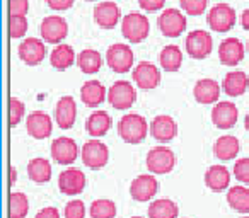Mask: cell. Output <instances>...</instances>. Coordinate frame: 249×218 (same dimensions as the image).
Listing matches in <instances>:
<instances>
[{
  "label": "cell",
  "mask_w": 249,
  "mask_h": 218,
  "mask_svg": "<svg viewBox=\"0 0 249 218\" xmlns=\"http://www.w3.org/2000/svg\"><path fill=\"white\" fill-rule=\"evenodd\" d=\"M77 65L84 73L90 75V73L99 72L101 65H103V58H101L99 51H96V50H84L77 56Z\"/></svg>",
  "instance_id": "d6a6232c"
},
{
  "label": "cell",
  "mask_w": 249,
  "mask_h": 218,
  "mask_svg": "<svg viewBox=\"0 0 249 218\" xmlns=\"http://www.w3.org/2000/svg\"><path fill=\"white\" fill-rule=\"evenodd\" d=\"M113 126V119L106 111H94L92 115L87 118L86 130L90 136H103Z\"/></svg>",
  "instance_id": "484cf974"
},
{
  "label": "cell",
  "mask_w": 249,
  "mask_h": 218,
  "mask_svg": "<svg viewBox=\"0 0 249 218\" xmlns=\"http://www.w3.org/2000/svg\"><path fill=\"white\" fill-rule=\"evenodd\" d=\"M147 133H149L147 119L140 115H135V113L124 115L118 123V135L121 136L123 142L130 143V145L142 143L145 140Z\"/></svg>",
  "instance_id": "6da1fadb"
},
{
  "label": "cell",
  "mask_w": 249,
  "mask_h": 218,
  "mask_svg": "<svg viewBox=\"0 0 249 218\" xmlns=\"http://www.w3.org/2000/svg\"><path fill=\"white\" fill-rule=\"evenodd\" d=\"M222 89L227 96L237 97L242 96L246 90L249 89V77L246 75L241 70H235V72H229L224 77V82H222Z\"/></svg>",
  "instance_id": "d4e9b609"
},
{
  "label": "cell",
  "mask_w": 249,
  "mask_h": 218,
  "mask_svg": "<svg viewBox=\"0 0 249 218\" xmlns=\"http://www.w3.org/2000/svg\"><path fill=\"white\" fill-rule=\"evenodd\" d=\"M186 51L191 58L195 60H205L208 55L212 53V48H213V39L203 29H196V31H191L190 34L186 36Z\"/></svg>",
  "instance_id": "8992f818"
},
{
  "label": "cell",
  "mask_w": 249,
  "mask_h": 218,
  "mask_svg": "<svg viewBox=\"0 0 249 218\" xmlns=\"http://www.w3.org/2000/svg\"><path fill=\"white\" fill-rule=\"evenodd\" d=\"M227 203L237 213H249V189L246 186H232L227 191Z\"/></svg>",
  "instance_id": "f546056e"
},
{
  "label": "cell",
  "mask_w": 249,
  "mask_h": 218,
  "mask_svg": "<svg viewBox=\"0 0 249 218\" xmlns=\"http://www.w3.org/2000/svg\"><path fill=\"white\" fill-rule=\"evenodd\" d=\"M46 4L53 11H67L73 5V0H46Z\"/></svg>",
  "instance_id": "7bdbcfd3"
},
{
  "label": "cell",
  "mask_w": 249,
  "mask_h": 218,
  "mask_svg": "<svg viewBox=\"0 0 249 218\" xmlns=\"http://www.w3.org/2000/svg\"><path fill=\"white\" fill-rule=\"evenodd\" d=\"M241 218H249V217H241Z\"/></svg>",
  "instance_id": "f907efd6"
},
{
  "label": "cell",
  "mask_w": 249,
  "mask_h": 218,
  "mask_svg": "<svg viewBox=\"0 0 249 218\" xmlns=\"http://www.w3.org/2000/svg\"><path fill=\"white\" fill-rule=\"evenodd\" d=\"M28 31V19L26 16H11L9 17V34L12 39L22 38Z\"/></svg>",
  "instance_id": "8d00e7d4"
},
{
  "label": "cell",
  "mask_w": 249,
  "mask_h": 218,
  "mask_svg": "<svg viewBox=\"0 0 249 218\" xmlns=\"http://www.w3.org/2000/svg\"><path fill=\"white\" fill-rule=\"evenodd\" d=\"M77 118V106L73 97L63 96L62 99L56 102L55 107V121L62 130H70L75 123Z\"/></svg>",
  "instance_id": "ffe728a7"
},
{
  "label": "cell",
  "mask_w": 249,
  "mask_h": 218,
  "mask_svg": "<svg viewBox=\"0 0 249 218\" xmlns=\"http://www.w3.org/2000/svg\"><path fill=\"white\" fill-rule=\"evenodd\" d=\"M29 211V200L24 193L12 191L9 196V218H26Z\"/></svg>",
  "instance_id": "836d02e7"
},
{
  "label": "cell",
  "mask_w": 249,
  "mask_h": 218,
  "mask_svg": "<svg viewBox=\"0 0 249 218\" xmlns=\"http://www.w3.org/2000/svg\"><path fill=\"white\" fill-rule=\"evenodd\" d=\"M140 7L143 11H149V12H156V11H160L166 4V0H139Z\"/></svg>",
  "instance_id": "b9f144b4"
},
{
  "label": "cell",
  "mask_w": 249,
  "mask_h": 218,
  "mask_svg": "<svg viewBox=\"0 0 249 218\" xmlns=\"http://www.w3.org/2000/svg\"><path fill=\"white\" fill-rule=\"evenodd\" d=\"M50 62L56 70H67L75 62V53L70 45H58L50 55Z\"/></svg>",
  "instance_id": "4dcf8cb0"
},
{
  "label": "cell",
  "mask_w": 249,
  "mask_h": 218,
  "mask_svg": "<svg viewBox=\"0 0 249 218\" xmlns=\"http://www.w3.org/2000/svg\"><path fill=\"white\" fill-rule=\"evenodd\" d=\"M159 62H160V67H162L166 72H178L183 63V53L178 46L174 45H169L160 51L159 55Z\"/></svg>",
  "instance_id": "1f68e13d"
},
{
  "label": "cell",
  "mask_w": 249,
  "mask_h": 218,
  "mask_svg": "<svg viewBox=\"0 0 249 218\" xmlns=\"http://www.w3.org/2000/svg\"><path fill=\"white\" fill-rule=\"evenodd\" d=\"M248 53H249V41H248Z\"/></svg>",
  "instance_id": "c3c4849f"
},
{
  "label": "cell",
  "mask_w": 249,
  "mask_h": 218,
  "mask_svg": "<svg viewBox=\"0 0 249 218\" xmlns=\"http://www.w3.org/2000/svg\"><path fill=\"white\" fill-rule=\"evenodd\" d=\"M132 218H142V217H132Z\"/></svg>",
  "instance_id": "681fc988"
},
{
  "label": "cell",
  "mask_w": 249,
  "mask_h": 218,
  "mask_svg": "<svg viewBox=\"0 0 249 218\" xmlns=\"http://www.w3.org/2000/svg\"><path fill=\"white\" fill-rule=\"evenodd\" d=\"M36 218H60V211L55 206H46L36 213Z\"/></svg>",
  "instance_id": "ee69618b"
},
{
  "label": "cell",
  "mask_w": 249,
  "mask_h": 218,
  "mask_svg": "<svg viewBox=\"0 0 249 218\" xmlns=\"http://www.w3.org/2000/svg\"><path fill=\"white\" fill-rule=\"evenodd\" d=\"M218 58L225 67H235L244 58V45L237 38H227L218 46Z\"/></svg>",
  "instance_id": "ac0fdd59"
},
{
  "label": "cell",
  "mask_w": 249,
  "mask_h": 218,
  "mask_svg": "<svg viewBox=\"0 0 249 218\" xmlns=\"http://www.w3.org/2000/svg\"><path fill=\"white\" fill-rule=\"evenodd\" d=\"M18 183V170H16L14 166H11V179H9V186H14V184Z\"/></svg>",
  "instance_id": "bcb514c9"
},
{
  "label": "cell",
  "mask_w": 249,
  "mask_h": 218,
  "mask_svg": "<svg viewBox=\"0 0 249 218\" xmlns=\"http://www.w3.org/2000/svg\"><path fill=\"white\" fill-rule=\"evenodd\" d=\"M179 4L186 14L200 16V14H203L205 9H207L208 0H179Z\"/></svg>",
  "instance_id": "74e56055"
},
{
  "label": "cell",
  "mask_w": 249,
  "mask_h": 218,
  "mask_svg": "<svg viewBox=\"0 0 249 218\" xmlns=\"http://www.w3.org/2000/svg\"><path fill=\"white\" fill-rule=\"evenodd\" d=\"M145 166L152 174H169L176 166V155L173 150L164 145L154 147L147 153Z\"/></svg>",
  "instance_id": "3957f363"
},
{
  "label": "cell",
  "mask_w": 249,
  "mask_h": 218,
  "mask_svg": "<svg viewBox=\"0 0 249 218\" xmlns=\"http://www.w3.org/2000/svg\"><path fill=\"white\" fill-rule=\"evenodd\" d=\"M133 80L137 82V85L143 90L156 89L160 84V72L156 65H152L150 62H140L139 65L133 68Z\"/></svg>",
  "instance_id": "e0dca14e"
},
{
  "label": "cell",
  "mask_w": 249,
  "mask_h": 218,
  "mask_svg": "<svg viewBox=\"0 0 249 218\" xmlns=\"http://www.w3.org/2000/svg\"><path fill=\"white\" fill-rule=\"evenodd\" d=\"M39 33H41L43 41L56 45V43L63 41L67 38V34H69V24L60 16H48V17L43 19L41 26H39Z\"/></svg>",
  "instance_id": "9c48e42d"
},
{
  "label": "cell",
  "mask_w": 249,
  "mask_h": 218,
  "mask_svg": "<svg viewBox=\"0 0 249 218\" xmlns=\"http://www.w3.org/2000/svg\"><path fill=\"white\" fill-rule=\"evenodd\" d=\"M86 174L77 167H69L58 176V187L63 194H79L86 187Z\"/></svg>",
  "instance_id": "2e32d148"
},
{
  "label": "cell",
  "mask_w": 249,
  "mask_h": 218,
  "mask_svg": "<svg viewBox=\"0 0 249 218\" xmlns=\"http://www.w3.org/2000/svg\"><path fill=\"white\" fill-rule=\"evenodd\" d=\"M63 215H65V218H86V204L80 200L70 201V203H67Z\"/></svg>",
  "instance_id": "f35d334b"
},
{
  "label": "cell",
  "mask_w": 249,
  "mask_h": 218,
  "mask_svg": "<svg viewBox=\"0 0 249 218\" xmlns=\"http://www.w3.org/2000/svg\"><path fill=\"white\" fill-rule=\"evenodd\" d=\"M80 99L87 107H96L106 99V87L97 80H87L80 87Z\"/></svg>",
  "instance_id": "cb8c5ba5"
},
{
  "label": "cell",
  "mask_w": 249,
  "mask_h": 218,
  "mask_svg": "<svg viewBox=\"0 0 249 218\" xmlns=\"http://www.w3.org/2000/svg\"><path fill=\"white\" fill-rule=\"evenodd\" d=\"M26 130L28 133L36 140H45L52 135L53 132V121L50 115L43 111H33L26 119Z\"/></svg>",
  "instance_id": "9a60e30c"
},
{
  "label": "cell",
  "mask_w": 249,
  "mask_h": 218,
  "mask_svg": "<svg viewBox=\"0 0 249 218\" xmlns=\"http://www.w3.org/2000/svg\"><path fill=\"white\" fill-rule=\"evenodd\" d=\"M244 126H246V130L249 132V113L246 115V119H244Z\"/></svg>",
  "instance_id": "7dc6e473"
},
{
  "label": "cell",
  "mask_w": 249,
  "mask_h": 218,
  "mask_svg": "<svg viewBox=\"0 0 249 218\" xmlns=\"http://www.w3.org/2000/svg\"><path fill=\"white\" fill-rule=\"evenodd\" d=\"M205 184L213 193L229 189L231 186V172L225 166H212L205 172Z\"/></svg>",
  "instance_id": "7402d4cb"
},
{
  "label": "cell",
  "mask_w": 249,
  "mask_h": 218,
  "mask_svg": "<svg viewBox=\"0 0 249 218\" xmlns=\"http://www.w3.org/2000/svg\"><path fill=\"white\" fill-rule=\"evenodd\" d=\"M116 204L114 201L106 200V198H101L96 200L89 208L90 218H114L116 217Z\"/></svg>",
  "instance_id": "e575fe53"
},
{
  "label": "cell",
  "mask_w": 249,
  "mask_h": 218,
  "mask_svg": "<svg viewBox=\"0 0 249 218\" xmlns=\"http://www.w3.org/2000/svg\"><path fill=\"white\" fill-rule=\"evenodd\" d=\"M239 153V140L232 135H224L213 143V155L218 160H232Z\"/></svg>",
  "instance_id": "4316f807"
},
{
  "label": "cell",
  "mask_w": 249,
  "mask_h": 218,
  "mask_svg": "<svg viewBox=\"0 0 249 218\" xmlns=\"http://www.w3.org/2000/svg\"><path fill=\"white\" fill-rule=\"evenodd\" d=\"M106 62L109 65V68H113V72L116 73L128 72L133 67L132 48L128 45H123V43H116V45L109 46L106 51Z\"/></svg>",
  "instance_id": "52a82bcc"
},
{
  "label": "cell",
  "mask_w": 249,
  "mask_h": 218,
  "mask_svg": "<svg viewBox=\"0 0 249 218\" xmlns=\"http://www.w3.org/2000/svg\"><path fill=\"white\" fill-rule=\"evenodd\" d=\"M87 2H92V0H87Z\"/></svg>",
  "instance_id": "816d5d0a"
},
{
  "label": "cell",
  "mask_w": 249,
  "mask_h": 218,
  "mask_svg": "<svg viewBox=\"0 0 249 218\" xmlns=\"http://www.w3.org/2000/svg\"><path fill=\"white\" fill-rule=\"evenodd\" d=\"M193 96L200 104L218 102L220 85H218V82H215L213 79H201V80H198L196 85H195Z\"/></svg>",
  "instance_id": "603a6c76"
},
{
  "label": "cell",
  "mask_w": 249,
  "mask_h": 218,
  "mask_svg": "<svg viewBox=\"0 0 249 218\" xmlns=\"http://www.w3.org/2000/svg\"><path fill=\"white\" fill-rule=\"evenodd\" d=\"M24 113H26L24 102L19 101L18 97H11V101H9V125H11L12 128L21 123Z\"/></svg>",
  "instance_id": "d590c367"
},
{
  "label": "cell",
  "mask_w": 249,
  "mask_h": 218,
  "mask_svg": "<svg viewBox=\"0 0 249 218\" xmlns=\"http://www.w3.org/2000/svg\"><path fill=\"white\" fill-rule=\"evenodd\" d=\"M29 9V0H9L11 16H26Z\"/></svg>",
  "instance_id": "60d3db41"
},
{
  "label": "cell",
  "mask_w": 249,
  "mask_h": 218,
  "mask_svg": "<svg viewBox=\"0 0 249 218\" xmlns=\"http://www.w3.org/2000/svg\"><path fill=\"white\" fill-rule=\"evenodd\" d=\"M208 26L217 33H227L235 24V12L231 5L217 4L208 12Z\"/></svg>",
  "instance_id": "30bf717a"
},
{
  "label": "cell",
  "mask_w": 249,
  "mask_h": 218,
  "mask_svg": "<svg viewBox=\"0 0 249 218\" xmlns=\"http://www.w3.org/2000/svg\"><path fill=\"white\" fill-rule=\"evenodd\" d=\"M234 177L242 184H249V157L239 159L234 164Z\"/></svg>",
  "instance_id": "ab89813d"
},
{
  "label": "cell",
  "mask_w": 249,
  "mask_h": 218,
  "mask_svg": "<svg viewBox=\"0 0 249 218\" xmlns=\"http://www.w3.org/2000/svg\"><path fill=\"white\" fill-rule=\"evenodd\" d=\"M109 160V149L101 140H89L82 147V162L89 169L99 170Z\"/></svg>",
  "instance_id": "5b68a950"
},
{
  "label": "cell",
  "mask_w": 249,
  "mask_h": 218,
  "mask_svg": "<svg viewBox=\"0 0 249 218\" xmlns=\"http://www.w3.org/2000/svg\"><path fill=\"white\" fill-rule=\"evenodd\" d=\"M237 118H239L237 106L232 104L231 101H220L212 109V121L220 130L232 128L237 123Z\"/></svg>",
  "instance_id": "4fadbf2b"
},
{
  "label": "cell",
  "mask_w": 249,
  "mask_h": 218,
  "mask_svg": "<svg viewBox=\"0 0 249 218\" xmlns=\"http://www.w3.org/2000/svg\"><path fill=\"white\" fill-rule=\"evenodd\" d=\"M160 33L167 38H178L186 29V17L178 9H166L157 19Z\"/></svg>",
  "instance_id": "ba28073f"
},
{
  "label": "cell",
  "mask_w": 249,
  "mask_h": 218,
  "mask_svg": "<svg viewBox=\"0 0 249 218\" xmlns=\"http://www.w3.org/2000/svg\"><path fill=\"white\" fill-rule=\"evenodd\" d=\"M121 17L120 7L114 2H101L94 9V21L99 28L113 29Z\"/></svg>",
  "instance_id": "44dd1931"
},
{
  "label": "cell",
  "mask_w": 249,
  "mask_h": 218,
  "mask_svg": "<svg viewBox=\"0 0 249 218\" xmlns=\"http://www.w3.org/2000/svg\"><path fill=\"white\" fill-rule=\"evenodd\" d=\"M18 55L26 65L29 67H35L39 65V63L45 60L46 55V48H45V43L38 38H28L19 45L18 48Z\"/></svg>",
  "instance_id": "5bb4252c"
},
{
  "label": "cell",
  "mask_w": 249,
  "mask_h": 218,
  "mask_svg": "<svg viewBox=\"0 0 249 218\" xmlns=\"http://www.w3.org/2000/svg\"><path fill=\"white\" fill-rule=\"evenodd\" d=\"M241 22H242V28H244L246 31H249V9H246V11L242 12Z\"/></svg>",
  "instance_id": "f6af8a7d"
},
{
  "label": "cell",
  "mask_w": 249,
  "mask_h": 218,
  "mask_svg": "<svg viewBox=\"0 0 249 218\" xmlns=\"http://www.w3.org/2000/svg\"><path fill=\"white\" fill-rule=\"evenodd\" d=\"M28 176L36 184L48 183L52 179V164L46 159H41V157L31 159L28 164Z\"/></svg>",
  "instance_id": "f1b7e54d"
},
{
  "label": "cell",
  "mask_w": 249,
  "mask_h": 218,
  "mask_svg": "<svg viewBox=\"0 0 249 218\" xmlns=\"http://www.w3.org/2000/svg\"><path fill=\"white\" fill-rule=\"evenodd\" d=\"M107 101L109 104L118 109V111H123V109H130V107L135 104L137 101V92L135 87L130 82H124V80H118L113 85L109 87V94H107Z\"/></svg>",
  "instance_id": "277c9868"
},
{
  "label": "cell",
  "mask_w": 249,
  "mask_h": 218,
  "mask_svg": "<svg viewBox=\"0 0 249 218\" xmlns=\"http://www.w3.org/2000/svg\"><path fill=\"white\" fill-rule=\"evenodd\" d=\"M157 189H159V183L152 174H142V176L135 177L130 184V194L133 200L140 201V203L152 200L157 194Z\"/></svg>",
  "instance_id": "7c38bea8"
},
{
  "label": "cell",
  "mask_w": 249,
  "mask_h": 218,
  "mask_svg": "<svg viewBox=\"0 0 249 218\" xmlns=\"http://www.w3.org/2000/svg\"><path fill=\"white\" fill-rule=\"evenodd\" d=\"M52 157L60 166L73 164L79 157V145L69 136H60L52 143Z\"/></svg>",
  "instance_id": "8fae6325"
},
{
  "label": "cell",
  "mask_w": 249,
  "mask_h": 218,
  "mask_svg": "<svg viewBox=\"0 0 249 218\" xmlns=\"http://www.w3.org/2000/svg\"><path fill=\"white\" fill-rule=\"evenodd\" d=\"M149 218H178L179 217V208L169 198H160L150 203L147 210Z\"/></svg>",
  "instance_id": "83f0119b"
},
{
  "label": "cell",
  "mask_w": 249,
  "mask_h": 218,
  "mask_svg": "<svg viewBox=\"0 0 249 218\" xmlns=\"http://www.w3.org/2000/svg\"><path fill=\"white\" fill-rule=\"evenodd\" d=\"M150 133L160 143H167L178 135V125L171 116L159 115L150 123Z\"/></svg>",
  "instance_id": "d6986e66"
},
{
  "label": "cell",
  "mask_w": 249,
  "mask_h": 218,
  "mask_svg": "<svg viewBox=\"0 0 249 218\" xmlns=\"http://www.w3.org/2000/svg\"><path fill=\"white\" fill-rule=\"evenodd\" d=\"M121 33H123V38L128 39V41L142 43L143 39H147V36L150 33V22L143 14L130 12V14H126L123 17Z\"/></svg>",
  "instance_id": "7a4b0ae2"
}]
</instances>
